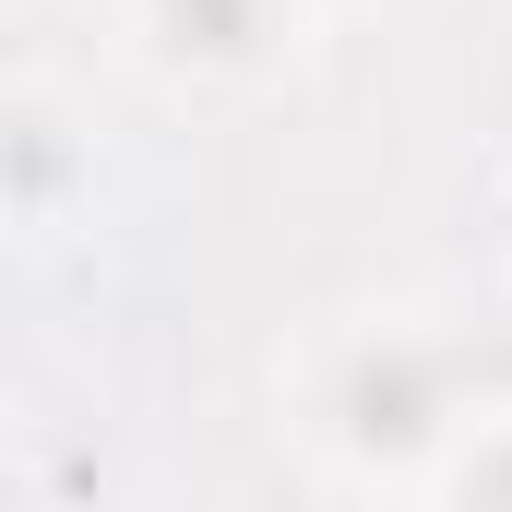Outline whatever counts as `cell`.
Wrapping results in <instances>:
<instances>
[{
  "mask_svg": "<svg viewBox=\"0 0 512 512\" xmlns=\"http://www.w3.org/2000/svg\"><path fill=\"white\" fill-rule=\"evenodd\" d=\"M298 477L334 501H441L477 417L512 405L489 370V334L417 298H358L334 322H310V346L274 370Z\"/></svg>",
  "mask_w": 512,
  "mask_h": 512,
  "instance_id": "cell-1",
  "label": "cell"
},
{
  "mask_svg": "<svg viewBox=\"0 0 512 512\" xmlns=\"http://www.w3.org/2000/svg\"><path fill=\"white\" fill-rule=\"evenodd\" d=\"M310 0H108V60L167 108H251L310 60Z\"/></svg>",
  "mask_w": 512,
  "mask_h": 512,
  "instance_id": "cell-2",
  "label": "cell"
},
{
  "mask_svg": "<svg viewBox=\"0 0 512 512\" xmlns=\"http://www.w3.org/2000/svg\"><path fill=\"white\" fill-rule=\"evenodd\" d=\"M0 191H12V239L24 251H48L96 203V131L72 120V96H60L48 60H24L12 96H0Z\"/></svg>",
  "mask_w": 512,
  "mask_h": 512,
  "instance_id": "cell-3",
  "label": "cell"
},
{
  "mask_svg": "<svg viewBox=\"0 0 512 512\" xmlns=\"http://www.w3.org/2000/svg\"><path fill=\"white\" fill-rule=\"evenodd\" d=\"M310 12H322V24H346V12H358V0H310Z\"/></svg>",
  "mask_w": 512,
  "mask_h": 512,
  "instance_id": "cell-4",
  "label": "cell"
}]
</instances>
